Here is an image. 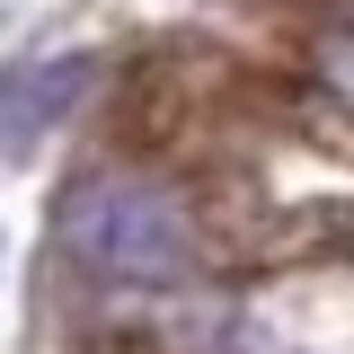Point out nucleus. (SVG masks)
I'll use <instances>...</instances> for the list:
<instances>
[{
    "instance_id": "f257e3e1",
    "label": "nucleus",
    "mask_w": 354,
    "mask_h": 354,
    "mask_svg": "<svg viewBox=\"0 0 354 354\" xmlns=\"http://www.w3.org/2000/svg\"><path fill=\"white\" fill-rule=\"evenodd\" d=\"M62 248L115 283H169V274H186V221L142 177H88L62 204Z\"/></svg>"
},
{
    "instance_id": "f03ea898",
    "label": "nucleus",
    "mask_w": 354,
    "mask_h": 354,
    "mask_svg": "<svg viewBox=\"0 0 354 354\" xmlns=\"http://www.w3.org/2000/svg\"><path fill=\"white\" fill-rule=\"evenodd\" d=\"M88 88V62L80 53H53V62H18L0 71V151H27L71 115V97Z\"/></svg>"
}]
</instances>
